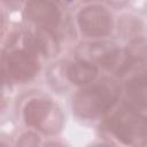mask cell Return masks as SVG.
I'll return each mask as SVG.
<instances>
[{
  "mask_svg": "<svg viewBox=\"0 0 147 147\" xmlns=\"http://www.w3.org/2000/svg\"><path fill=\"white\" fill-rule=\"evenodd\" d=\"M75 26L85 40L106 39L115 32L116 18L102 2H86L75 15Z\"/></svg>",
  "mask_w": 147,
  "mask_h": 147,
  "instance_id": "obj_5",
  "label": "cell"
},
{
  "mask_svg": "<svg viewBox=\"0 0 147 147\" xmlns=\"http://www.w3.org/2000/svg\"><path fill=\"white\" fill-rule=\"evenodd\" d=\"M98 1L102 2L110 9H123L126 6H129L132 0H98Z\"/></svg>",
  "mask_w": 147,
  "mask_h": 147,
  "instance_id": "obj_13",
  "label": "cell"
},
{
  "mask_svg": "<svg viewBox=\"0 0 147 147\" xmlns=\"http://www.w3.org/2000/svg\"><path fill=\"white\" fill-rule=\"evenodd\" d=\"M107 138L124 146H147V113L123 102L105 119Z\"/></svg>",
  "mask_w": 147,
  "mask_h": 147,
  "instance_id": "obj_3",
  "label": "cell"
},
{
  "mask_svg": "<svg viewBox=\"0 0 147 147\" xmlns=\"http://www.w3.org/2000/svg\"><path fill=\"white\" fill-rule=\"evenodd\" d=\"M122 84L114 76H100L93 83L77 88L71 96L74 116L84 122L105 119L122 99Z\"/></svg>",
  "mask_w": 147,
  "mask_h": 147,
  "instance_id": "obj_1",
  "label": "cell"
},
{
  "mask_svg": "<svg viewBox=\"0 0 147 147\" xmlns=\"http://www.w3.org/2000/svg\"><path fill=\"white\" fill-rule=\"evenodd\" d=\"M93 1H98V0H83V2H93Z\"/></svg>",
  "mask_w": 147,
  "mask_h": 147,
  "instance_id": "obj_15",
  "label": "cell"
},
{
  "mask_svg": "<svg viewBox=\"0 0 147 147\" xmlns=\"http://www.w3.org/2000/svg\"><path fill=\"white\" fill-rule=\"evenodd\" d=\"M119 38L124 41L130 42L136 39L146 37L145 36V23L144 21L133 14H123L116 20V29Z\"/></svg>",
  "mask_w": 147,
  "mask_h": 147,
  "instance_id": "obj_11",
  "label": "cell"
},
{
  "mask_svg": "<svg viewBox=\"0 0 147 147\" xmlns=\"http://www.w3.org/2000/svg\"><path fill=\"white\" fill-rule=\"evenodd\" d=\"M101 69L95 64L79 57H74L70 61H64V76L69 86L80 88L100 77Z\"/></svg>",
  "mask_w": 147,
  "mask_h": 147,
  "instance_id": "obj_10",
  "label": "cell"
},
{
  "mask_svg": "<svg viewBox=\"0 0 147 147\" xmlns=\"http://www.w3.org/2000/svg\"><path fill=\"white\" fill-rule=\"evenodd\" d=\"M24 29L25 37L31 47L42 57V60H54L62 51L61 33L47 28L28 25Z\"/></svg>",
  "mask_w": 147,
  "mask_h": 147,
  "instance_id": "obj_8",
  "label": "cell"
},
{
  "mask_svg": "<svg viewBox=\"0 0 147 147\" xmlns=\"http://www.w3.org/2000/svg\"><path fill=\"white\" fill-rule=\"evenodd\" d=\"M25 1L26 0H2V3L8 9H17V8H22Z\"/></svg>",
  "mask_w": 147,
  "mask_h": 147,
  "instance_id": "obj_14",
  "label": "cell"
},
{
  "mask_svg": "<svg viewBox=\"0 0 147 147\" xmlns=\"http://www.w3.org/2000/svg\"><path fill=\"white\" fill-rule=\"evenodd\" d=\"M16 144L20 146H37L41 144V134L34 130L28 129L21 132L17 137Z\"/></svg>",
  "mask_w": 147,
  "mask_h": 147,
  "instance_id": "obj_12",
  "label": "cell"
},
{
  "mask_svg": "<svg viewBox=\"0 0 147 147\" xmlns=\"http://www.w3.org/2000/svg\"><path fill=\"white\" fill-rule=\"evenodd\" d=\"M2 49L1 71L5 84H28L42 70V57L28 42L24 30L11 31Z\"/></svg>",
  "mask_w": 147,
  "mask_h": 147,
  "instance_id": "obj_2",
  "label": "cell"
},
{
  "mask_svg": "<svg viewBox=\"0 0 147 147\" xmlns=\"http://www.w3.org/2000/svg\"><path fill=\"white\" fill-rule=\"evenodd\" d=\"M122 83V96L132 107L147 113V67L139 69Z\"/></svg>",
  "mask_w": 147,
  "mask_h": 147,
  "instance_id": "obj_9",
  "label": "cell"
},
{
  "mask_svg": "<svg viewBox=\"0 0 147 147\" xmlns=\"http://www.w3.org/2000/svg\"><path fill=\"white\" fill-rule=\"evenodd\" d=\"M21 118L28 129L41 136L54 137L64 127V113L52 98L37 94L28 98L21 107Z\"/></svg>",
  "mask_w": 147,
  "mask_h": 147,
  "instance_id": "obj_4",
  "label": "cell"
},
{
  "mask_svg": "<svg viewBox=\"0 0 147 147\" xmlns=\"http://www.w3.org/2000/svg\"><path fill=\"white\" fill-rule=\"evenodd\" d=\"M122 51V46L108 38L84 40L77 45L75 56L95 64L101 71H108L113 76L119 64Z\"/></svg>",
  "mask_w": 147,
  "mask_h": 147,
  "instance_id": "obj_6",
  "label": "cell"
},
{
  "mask_svg": "<svg viewBox=\"0 0 147 147\" xmlns=\"http://www.w3.org/2000/svg\"><path fill=\"white\" fill-rule=\"evenodd\" d=\"M22 14L31 26L52 29L59 33L65 26V9L56 0H26Z\"/></svg>",
  "mask_w": 147,
  "mask_h": 147,
  "instance_id": "obj_7",
  "label": "cell"
}]
</instances>
